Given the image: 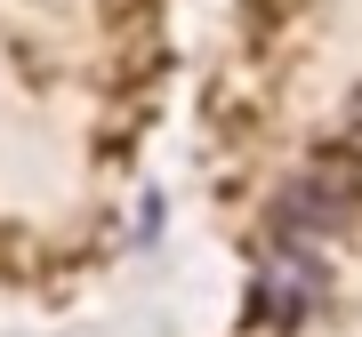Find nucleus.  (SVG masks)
Listing matches in <instances>:
<instances>
[{"label": "nucleus", "instance_id": "f257e3e1", "mask_svg": "<svg viewBox=\"0 0 362 337\" xmlns=\"http://www.w3.org/2000/svg\"><path fill=\"white\" fill-rule=\"evenodd\" d=\"M314 298H322V265L306 249H274L258 265V313L266 321H298V313H314Z\"/></svg>", "mask_w": 362, "mask_h": 337}, {"label": "nucleus", "instance_id": "f03ea898", "mask_svg": "<svg viewBox=\"0 0 362 337\" xmlns=\"http://www.w3.org/2000/svg\"><path fill=\"white\" fill-rule=\"evenodd\" d=\"M338 217H346V185H338L330 168H314V177L282 201V225H290V233H322V225H338Z\"/></svg>", "mask_w": 362, "mask_h": 337}]
</instances>
